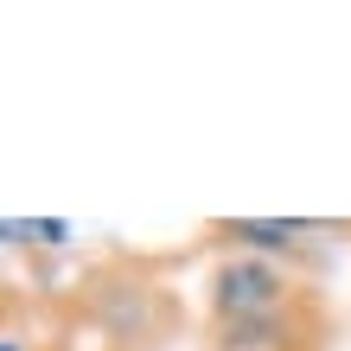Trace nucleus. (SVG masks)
<instances>
[{"label":"nucleus","instance_id":"3","mask_svg":"<svg viewBox=\"0 0 351 351\" xmlns=\"http://www.w3.org/2000/svg\"><path fill=\"white\" fill-rule=\"evenodd\" d=\"M64 237H71V223H58V217L38 223V243H64Z\"/></svg>","mask_w":351,"mask_h":351},{"label":"nucleus","instance_id":"4","mask_svg":"<svg viewBox=\"0 0 351 351\" xmlns=\"http://www.w3.org/2000/svg\"><path fill=\"white\" fill-rule=\"evenodd\" d=\"M0 351H26V345H19V332H7V339H0Z\"/></svg>","mask_w":351,"mask_h":351},{"label":"nucleus","instance_id":"1","mask_svg":"<svg viewBox=\"0 0 351 351\" xmlns=\"http://www.w3.org/2000/svg\"><path fill=\"white\" fill-rule=\"evenodd\" d=\"M211 287H217V313L223 319H268L281 306V294H287V281H281V268L275 262H262V256H230L211 275Z\"/></svg>","mask_w":351,"mask_h":351},{"label":"nucleus","instance_id":"2","mask_svg":"<svg viewBox=\"0 0 351 351\" xmlns=\"http://www.w3.org/2000/svg\"><path fill=\"white\" fill-rule=\"evenodd\" d=\"M300 230H306V223H294V217H230V223H217V237L243 243V250H262V256L294 250V237H300Z\"/></svg>","mask_w":351,"mask_h":351}]
</instances>
